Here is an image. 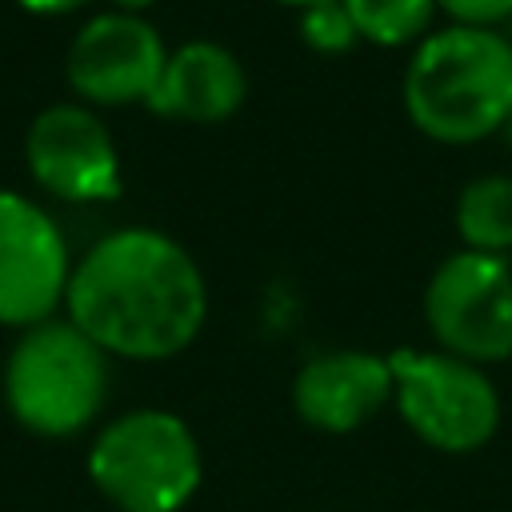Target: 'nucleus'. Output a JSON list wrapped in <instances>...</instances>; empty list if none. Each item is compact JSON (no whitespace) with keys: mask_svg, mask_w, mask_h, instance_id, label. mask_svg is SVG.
<instances>
[{"mask_svg":"<svg viewBox=\"0 0 512 512\" xmlns=\"http://www.w3.org/2000/svg\"><path fill=\"white\" fill-rule=\"evenodd\" d=\"M64 316L108 356L172 360L204 332L208 284L180 240L128 224L72 264Z\"/></svg>","mask_w":512,"mask_h":512,"instance_id":"1","label":"nucleus"},{"mask_svg":"<svg viewBox=\"0 0 512 512\" xmlns=\"http://www.w3.org/2000/svg\"><path fill=\"white\" fill-rule=\"evenodd\" d=\"M408 124L436 144H480L512 124V40L496 28L428 32L400 80Z\"/></svg>","mask_w":512,"mask_h":512,"instance_id":"2","label":"nucleus"},{"mask_svg":"<svg viewBox=\"0 0 512 512\" xmlns=\"http://www.w3.org/2000/svg\"><path fill=\"white\" fill-rule=\"evenodd\" d=\"M108 352L68 316L40 320L16 336L4 360V404L12 420L44 440H72L96 424L108 400Z\"/></svg>","mask_w":512,"mask_h":512,"instance_id":"3","label":"nucleus"},{"mask_svg":"<svg viewBox=\"0 0 512 512\" xmlns=\"http://www.w3.org/2000/svg\"><path fill=\"white\" fill-rule=\"evenodd\" d=\"M88 480L112 512H180L204 480L200 440L168 408H132L92 436Z\"/></svg>","mask_w":512,"mask_h":512,"instance_id":"4","label":"nucleus"},{"mask_svg":"<svg viewBox=\"0 0 512 512\" xmlns=\"http://www.w3.org/2000/svg\"><path fill=\"white\" fill-rule=\"evenodd\" d=\"M388 364L392 408L420 444L468 456L500 432V392L480 364L440 348H396Z\"/></svg>","mask_w":512,"mask_h":512,"instance_id":"5","label":"nucleus"},{"mask_svg":"<svg viewBox=\"0 0 512 512\" xmlns=\"http://www.w3.org/2000/svg\"><path fill=\"white\" fill-rule=\"evenodd\" d=\"M424 324L440 352L480 368L512 356V264L488 252L444 256L424 284Z\"/></svg>","mask_w":512,"mask_h":512,"instance_id":"6","label":"nucleus"},{"mask_svg":"<svg viewBox=\"0 0 512 512\" xmlns=\"http://www.w3.org/2000/svg\"><path fill=\"white\" fill-rule=\"evenodd\" d=\"M168 44L160 28L140 12H100L88 16L64 56L68 88L88 108L148 104L160 84Z\"/></svg>","mask_w":512,"mask_h":512,"instance_id":"7","label":"nucleus"},{"mask_svg":"<svg viewBox=\"0 0 512 512\" xmlns=\"http://www.w3.org/2000/svg\"><path fill=\"white\" fill-rule=\"evenodd\" d=\"M24 164L32 180L64 204H104L124 188L112 128L80 100L48 104L32 116L24 132Z\"/></svg>","mask_w":512,"mask_h":512,"instance_id":"8","label":"nucleus"},{"mask_svg":"<svg viewBox=\"0 0 512 512\" xmlns=\"http://www.w3.org/2000/svg\"><path fill=\"white\" fill-rule=\"evenodd\" d=\"M72 252L60 224L36 200L0 188V324L32 328L64 308Z\"/></svg>","mask_w":512,"mask_h":512,"instance_id":"9","label":"nucleus"},{"mask_svg":"<svg viewBox=\"0 0 512 512\" xmlns=\"http://www.w3.org/2000/svg\"><path fill=\"white\" fill-rule=\"evenodd\" d=\"M392 404V364L368 348L308 356L292 376L296 416L324 436H348Z\"/></svg>","mask_w":512,"mask_h":512,"instance_id":"10","label":"nucleus"},{"mask_svg":"<svg viewBox=\"0 0 512 512\" xmlns=\"http://www.w3.org/2000/svg\"><path fill=\"white\" fill-rule=\"evenodd\" d=\"M248 100V72L220 40H184L168 48L148 112L180 124H224Z\"/></svg>","mask_w":512,"mask_h":512,"instance_id":"11","label":"nucleus"},{"mask_svg":"<svg viewBox=\"0 0 512 512\" xmlns=\"http://www.w3.org/2000/svg\"><path fill=\"white\" fill-rule=\"evenodd\" d=\"M452 228L460 236V248L508 256L512 252V176L484 172L468 180L456 196Z\"/></svg>","mask_w":512,"mask_h":512,"instance_id":"12","label":"nucleus"},{"mask_svg":"<svg viewBox=\"0 0 512 512\" xmlns=\"http://www.w3.org/2000/svg\"><path fill=\"white\" fill-rule=\"evenodd\" d=\"M356 24L360 44L376 48H404L428 36L432 16L440 12L436 0H340Z\"/></svg>","mask_w":512,"mask_h":512,"instance_id":"13","label":"nucleus"},{"mask_svg":"<svg viewBox=\"0 0 512 512\" xmlns=\"http://www.w3.org/2000/svg\"><path fill=\"white\" fill-rule=\"evenodd\" d=\"M296 32H300L304 48L316 52V56H344L360 44L356 24H352V16L340 0H324V4L304 8L300 20H296Z\"/></svg>","mask_w":512,"mask_h":512,"instance_id":"14","label":"nucleus"},{"mask_svg":"<svg viewBox=\"0 0 512 512\" xmlns=\"http://www.w3.org/2000/svg\"><path fill=\"white\" fill-rule=\"evenodd\" d=\"M440 12H448V24H472V28H496L512 16V0H436Z\"/></svg>","mask_w":512,"mask_h":512,"instance_id":"15","label":"nucleus"},{"mask_svg":"<svg viewBox=\"0 0 512 512\" xmlns=\"http://www.w3.org/2000/svg\"><path fill=\"white\" fill-rule=\"evenodd\" d=\"M16 4L32 16H68V12H80L88 0H16Z\"/></svg>","mask_w":512,"mask_h":512,"instance_id":"16","label":"nucleus"},{"mask_svg":"<svg viewBox=\"0 0 512 512\" xmlns=\"http://www.w3.org/2000/svg\"><path fill=\"white\" fill-rule=\"evenodd\" d=\"M152 4H156V0H112L116 12H140V16H144V8H152Z\"/></svg>","mask_w":512,"mask_h":512,"instance_id":"17","label":"nucleus"},{"mask_svg":"<svg viewBox=\"0 0 512 512\" xmlns=\"http://www.w3.org/2000/svg\"><path fill=\"white\" fill-rule=\"evenodd\" d=\"M276 4H284V8H296V12H304V8H312V4H324V0H276Z\"/></svg>","mask_w":512,"mask_h":512,"instance_id":"18","label":"nucleus"}]
</instances>
